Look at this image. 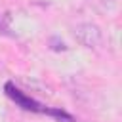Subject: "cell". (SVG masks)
I'll return each instance as SVG.
<instances>
[{
    "mask_svg": "<svg viewBox=\"0 0 122 122\" xmlns=\"http://www.w3.org/2000/svg\"><path fill=\"white\" fill-rule=\"evenodd\" d=\"M4 90H6V95L11 99V101H15L21 109H25V111H32V112H42L44 111V107L38 103V101H34V99H30L29 95H25L19 88H15L11 82H8L6 86H4Z\"/></svg>",
    "mask_w": 122,
    "mask_h": 122,
    "instance_id": "1",
    "label": "cell"
},
{
    "mask_svg": "<svg viewBox=\"0 0 122 122\" xmlns=\"http://www.w3.org/2000/svg\"><path fill=\"white\" fill-rule=\"evenodd\" d=\"M76 38H78L84 46L92 48V46H97V44H99L101 32H99V29H97L95 25H80V27L76 29Z\"/></svg>",
    "mask_w": 122,
    "mask_h": 122,
    "instance_id": "2",
    "label": "cell"
},
{
    "mask_svg": "<svg viewBox=\"0 0 122 122\" xmlns=\"http://www.w3.org/2000/svg\"><path fill=\"white\" fill-rule=\"evenodd\" d=\"M42 112H48L50 116H55L57 120H63V122H74V118L71 114H67L65 111H59V109H44Z\"/></svg>",
    "mask_w": 122,
    "mask_h": 122,
    "instance_id": "3",
    "label": "cell"
}]
</instances>
